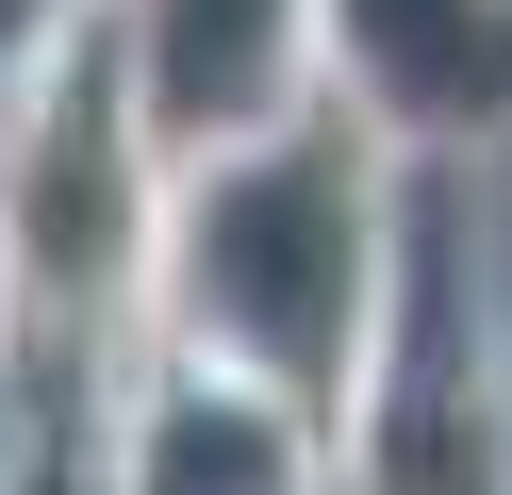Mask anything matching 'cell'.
<instances>
[{"instance_id": "6da1fadb", "label": "cell", "mask_w": 512, "mask_h": 495, "mask_svg": "<svg viewBox=\"0 0 512 495\" xmlns=\"http://www.w3.org/2000/svg\"><path fill=\"white\" fill-rule=\"evenodd\" d=\"M166 297H182V363L281 396L331 429L347 380L380 363V198H364V132L314 116L265 149H215L199 198L166 215Z\"/></svg>"}]
</instances>
